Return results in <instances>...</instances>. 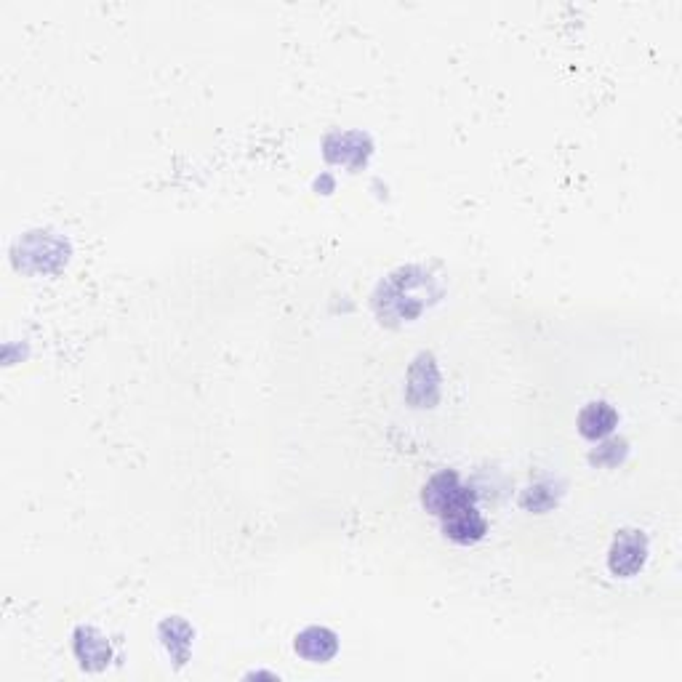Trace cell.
I'll return each instance as SVG.
<instances>
[{
	"label": "cell",
	"mask_w": 682,
	"mask_h": 682,
	"mask_svg": "<svg viewBox=\"0 0 682 682\" xmlns=\"http://www.w3.org/2000/svg\"><path fill=\"white\" fill-rule=\"evenodd\" d=\"M467 501H475V493L461 483V477L453 469H443V472L429 477L424 491H421V504L427 507V512L437 517L451 512L459 504H467Z\"/></svg>",
	"instance_id": "obj_1"
},
{
	"label": "cell",
	"mask_w": 682,
	"mask_h": 682,
	"mask_svg": "<svg viewBox=\"0 0 682 682\" xmlns=\"http://www.w3.org/2000/svg\"><path fill=\"white\" fill-rule=\"evenodd\" d=\"M16 262H19V267H27V270H56V267H62L67 262V243L54 238L51 232H30L19 243Z\"/></svg>",
	"instance_id": "obj_2"
},
{
	"label": "cell",
	"mask_w": 682,
	"mask_h": 682,
	"mask_svg": "<svg viewBox=\"0 0 682 682\" xmlns=\"http://www.w3.org/2000/svg\"><path fill=\"white\" fill-rule=\"evenodd\" d=\"M645 560H648V539L640 531H621L613 539L611 555H608V568L613 576L629 579L643 571Z\"/></svg>",
	"instance_id": "obj_3"
},
{
	"label": "cell",
	"mask_w": 682,
	"mask_h": 682,
	"mask_svg": "<svg viewBox=\"0 0 682 682\" xmlns=\"http://www.w3.org/2000/svg\"><path fill=\"white\" fill-rule=\"evenodd\" d=\"M440 523H443V533L456 544H475L485 536L488 531V523L485 517L477 512L475 501H467V504H459L453 507L451 512L440 515Z\"/></svg>",
	"instance_id": "obj_4"
},
{
	"label": "cell",
	"mask_w": 682,
	"mask_h": 682,
	"mask_svg": "<svg viewBox=\"0 0 682 682\" xmlns=\"http://www.w3.org/2000/svg\"><path fill=\"white\" fill-rule=\"evenodd\" d=\"M371 155V142L360 131H344V134H331L326 139V158L331 163L357 168Z\"/></svg>",
	"instance_id": "obj_5"
},
{
	"label": "cell",
	"mask_w": 682,
	"mask_h": 682,
	"mask_svg": "<svg viewBox=\"0 0 682 682\" xmlns=\"http://www.w3.org/2000/svg\"><path fill=\"white\" fill-rule=\"evenodd\" d=\"M336 651H339V637L326 627H310L296 637V653L312 664H326L334 659Z\"/></svg>",
	"instance_id": "obj_6"
},
{
	"label": "cell",
	"mask_w": 682,
	"mask_h": 682,
	"mask_svg": "<svg viewBox=\"0 0 682 682\" xmlns=\"http://www.w3.org/2000/svg\"><path fill=\"white\" fill-rule=\"evenodd\" d=\"M72 648H75V656H78L80 667L104 669L110 664L112 656L110 643H107L104 635H99L96 629L80 627L78 632H75V643H72Z\"/></svg>",
	"instance_id": "obj_7"
},
{
	"label": "cell",
	"mask_w": 682,
	"mask_h": 682,
	"mask_svg": "<svg viewBox=\"0 0 682 682\" xmlns=\"http://www.w3.org/2000/svg\"><path fill=\"white\" fill-rule=\"evenodd\" d=\"M619 424V413L608 403H589L579 413V432L587 440H603Z\"/></svg>",
	"instance_id": "obj_8"
},
{
	"label": "cell",
	"mask_w": 682,
	"mask_h": 682,
	"mask_svg": "<svg viewBox=\"0 0 682 682\" xmlns=\"http://www.w3.org/2000/svg\"><path fill=\"white\" fill-rule=\"evenodd\" d=\"M192 635H195V632H192L190 624L184 619H179V616H171V619H166L160 624V637H163V643H166V648L176 659V664H184L187 656H190Z\"/></svg>",
	"instance_id": "obj_9"
},
{
	"label": "cell",
	"mask_w": 682,
	"mask_h": 682,
	"mask_svg": "<svg viewBox=\"0 0 682 682\" xmlns=\"http://www.w3.org/2000/svg\"><path fill=\"white\" fill-rule=\"evenodd\" d=\"M520 504L528 512H547V509H552L557 504V491L547 483H536L520 496Z\"/></svg>",
	"instance_id": "obj_10"
},
{
	"label": "cell",
	"mask_w": 682,
	"mask_h": 682,
	"mask_svg": "<svg viewBox=\"0 0 682 682\" xmlns=\"http://www.w3.org/2000/svg\"><path fill=\"white\" fill-rule=\"evenodd\" d=\"M624 456H627V443L624 440H608L592 453V461L600 464V467H616Z\"/></svg>",
	"instance_id": "obj_11"
}]
</instances>
